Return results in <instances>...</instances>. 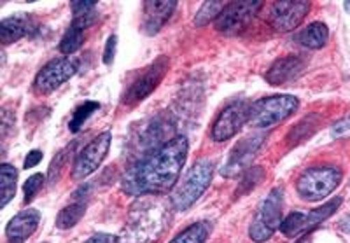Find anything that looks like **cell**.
I'll use <instances>...</instances> for the list:
<instances>
[{
	"instance_id": "cell-26",
	"label": "cell",
	"mask_w": 350,
	"mask_h": 243,
	"mask_svg": "<svg viewBox=\"0 0 350 243\" xmlns=\"http://www.w3.org/2000/svg\"><path fill=\"white\" fill-rule=\"evenodd\" d=\"M262 177H265V170H262L261 167L249 168V170H247L242 177H240L239 189H237V192H235V198L237 196L240 198V196L247 195V192H251L252 189H256V186L261 182Z\"/></svg>"
},
{
	"instance_id": "cell-18",
	"label": "cell",
	"mask_w": 350,
	"mask_h": 243,
	"mask_svg": "<svg viewBox=\"0 0 350 243\" xmlns=\"http://www.w3.org/2000/svg\"><path fill=\"white\" fill-rule=\"evenodd\" d=\"M296 40L303 48L308 49H323L329 40V28L323 21H315L305 27L301 32L296 35Z\"/></svg>"
},
{
	"instance_id": "cell-3",
	"label": "cell",
	"mask_w": 350,
	"mask_h": 243,
	"mask_svg": "<svg viewBox=\"0 0 350 243\" xmlns=\"http://www.w3.org/2000/svg\"><path fill=\"white\" fill-rule=\"evenodd\" d=\"M214 163L211 160H200L193 165L179 186H175L172 192L170 203L175 210H187L202 198V195L207 191L214 179Z\"/></svg>"
},
{
	"instance_id": "cell-21",
	"label": "cell",
	"mask_w": 350,
	"mask_h": 243,
	"mask_svg": "<svg viewBox=\"0 0 350 243\" xmlns=\"http://www.w3.org/2000/svg\"><path fill=\"white\" fill-rule=\"evenodd\" d=\"M280 233L287 238H298V236L308 233V219L305 212H293L280 224Z\"/></svg>"
},
{
	"instance_id": "cell-15",
	"label": "cell",
	"mask_w": 350,
	"mask_h": 243,
	"mask_svg": "<svg viewBox=\"0 0 350 243\" xmlns=\"http://www.w3.org/2000/svg\"><path fill=\"white\" fill-rule=\"evenodd\" d=\"M40 223V214L36 208H27L12 217L5 226V238L9 243H25L36 233Z\"/></svg>"
},
{
	"instance_id": "cell-23",
	"label": "cell",
	"mask_w": 350,
	"mask_h": 243,
	"mask_svg": "<svg viewBox=\"0 0 350 243\" xmlns=\"http://www.w3.org/2000/svg\"><path fill=\"white\" fill-rule=\"evenodd\" d=\"M208 233H211V226L207 223H196L179 233L170 243H205Z\"/></svg>"
},
{
	"instance_id": "cell-28",
	"label": "cell",
	"mask_w": 350,
	"mask_h": 243,
	"mask_svg": "<svg viewBox=\"0 0 350 243\" xmlns=\"http://www.w3.org/2000/svg\"><path fill=\"white\" fill-rule=\"evenodd\" d=\"M72 149H74V147H67V149H64V151H62L60 154L55 156V160H53V163L49 165V171H48L49 184H55L56 179L60 177L62 170H64V167H65V165H67L68 156L72 154Z\"/></svg>"
},
{
	"instance_id": "cell-25",
	"label": "cell",
	"mask_w": 350,
	"mask_h": 243,
	"mask_svg": "<svg viewBox=\"0 0 350 243\" xmlns=\"http://www.w3.org/2000/svg\"><path fill=\"white\" fill-rule=\"evenodd\" d=\"M98 109H100L98 102H84V104H81L79 107L74 111V114H72L70 117V123H68L70 132L72 133L79 132L81 126H83V124L90 119V116H92L93 112H96Z\"/></svg>"
},
{
	"instance_id": "cell-11",
	"label": "cell",
	"mask_w": 350,
	"mask_h": 243,
	"mask_svg": "<svg viewBox=\"0 0 350 243\" xmlns=\"http://www.w3.org/2000/svg\"><path fill=\"white\" fill-rule=\"evenodd\" d=\"M111 144L112 133L104 132L100 133L98 137H95L90 144L84 145V149L76 158L74 168H72V179L84 180L86 177L95 173L100 165H102V161L105 160V156H107L109 149H111Z\"/></svg>"
},
{
	"instance_id": "cell-33",
	"label": "cell",
	"mask_w": 350,
	"mask_h": 243,
	"mask_svg": "<svg viewBox=\"0 0 350 243\" xmlns=\"http://www.w3.org/2000/svg\"><path fill=\"white\" fill-rule=\"evenodd\" d=\"M338 227H340V229H342V231L350 233V217H347V219H343L342 223L338 224Z\"/></svg>"
},
{
	"instance_id": "cell-19",
	"label": "cell",
	"mask_w": 350,
	"mask_h": 243,
	"mask_svg": "<svg viewBox=\"0 0 350 243\" xmlns=\"http://www.w3.org/2000/svg\"><path fill=\"white\" fill-rule=\"evenodd\" d=\"M319 124H321V116L319 114H310L305 116L298 124L291 128L289 135H287V144L291 147H296L298 144L305 142L306 139H310L315 132H317Z\"/></svg>"
},
{
	"instance_id": "cell-22",
	"label": "cell",
	"mask_w": 350,
	"mask_h": 243,
	"mask_svg": "<svg viewBox=\"0 0 350 243\" xmlns=\"http://www.w3.org/2000/svg\"><path fill=\"white\" fill-rule=\"evenodd\" d=\"M0 180H2V208H4L16 195L18 170L12 165L4 163L0 167Z\"/></svg>"
},
{
	"instance_id": "cell-10",
	"label": "cell",
	"mask_w": 350,
	"mask_h": 243,
	"mask_svg": "<svg viewBox=\"0 0 350 243\" xmlns=\"http://www.w3.org/2000/svg\"><path fill=\"white\" fill-rule=\"evenodd\" d=\"M168 68H170V60H168L167 56H158V58H156L148 68H144L142 74L131 83L128 91L124 93L123 104L137 105L139 102L148 98L152 91H156L159 83L163 81L165 74L168 72Z\"/></svg>"
},
{
	"instance_id": "cell-27",
	"label": "cell",
	"mask_w": 350,
	"mask_h": 243,
	"mask_svg": "<svg viewBox=\"0 0 350 243\" xmlns=\"http://www.w3.org/2000/svg\"><path fill=\"white\" fill-rule=\"evenodd\" d=\"M44 182H46V177L42 175V173H33V175H30L27 179V182H25L23 186V201L25 203H30L33 198H36L37 195L40 192V189H42Z\"/></svg>"
},
{
	"instance_id": "cell-13",
	"label": "cell",
	"mask_w": 350,
	"mask_h": 243,
	"mask_svg": "<svg viewBox=\"0 0 350 243\" xmlns=\"http://www.w3.org/2000/svg\"><path fill=\"white\" fill-rule=\"evenodd\" d=\"M249 111H251V105L247 102H233L224 107V111H221L217 119L214 121L211 132L212 139L215 142H226L233 139L249 121Z\"/></svg>"
},
{
	"instance_id": "cell-8",
	"label": "cell",
	"mask_w": 350,
	"mask_h": 243,
	"mask_svg": "<svg viewBox=\"0 0 350 243\" xmlns=\"http://www.w3.org/2000/svg\"><path fill=\"white\" fill-rule=\"evenodd\" d=\"M262 2L259 0H243V2H230L226 4L221 16L215 20V30L224 35H239L245 32L249 25L254 21L261 11Z\"/></svg>"
},
{
	"instance_id": "cell-7",
	"label": "cell",
	"mask_w": 350,
	"mask_h": 243,
	"mask_svg": "<svg viewBox=\"0 0 350 243\" xmlns=\"http://www.w3.org/2000/svg\"><path fill=\"white\" fill-rule=\"evenodd\" d=\"M267 133L265 132H256L251 135L243 137L235 147L231 149L230 156H228L226 165L221 170V175L226 179H237L242 177L249 168H251L252 161L261 151L262 144L267 142Z\"/></svg>"
},
{
	"instance_id": "cell-4",
	"label": "cell",
	"mask_w": 350,
	"mask_h": 243,
	"mask_svg": "<svg viewBox=\"0 0 350 243\" xmlns=\"http://www.w3.org/2000/svg\"><path fill=\"white\" fill-rule=\"evenodd\" d=\"M299 100L293 95H271L261 98L251 105L249 111V121L252 128H268L282 123L287 117L293 116L298 111Z\"/></svg>"
},
{
	"instance_id": "cell-16",
	"label": "cell",
	"mask_w": 350,
	"mask_h": 243,
	"mask_svg": "<svg viewBox=\"0 0 350 243\" xmlns=\"http://www.w3.org/2000/svg\"><path fill=\"white\" fill-rule=\"evenodd\" d=\"M305 68L306 63L303 58H299L296 55H287L273 61V65H271L270 70L267 72L265 79L271 86H282V84L298 79L305 72Z\"/></svg>"
},
{
	"instance_id": "cell-2",
	"label": "cell",
	"mask_w": 350,
	"mask_h": 243,
	"mask_svg": "<svg viewBox=\"0 0 350 243\" xmlns=\"http://www.w3.org/2000/svg\"><path fill=\"white\" fill-rule=\"evenodd\" d=\"M172 205V203H170ZM168 205V207H170ZM163 199L144 198L133 205L120 243H152L170 223V210Z\"/></svg>"
},
{
	"instance_id": "cell-32",
	"label": "cell",
	"mask_w": 350,
	"mask_h": 243,
	"mask_svg": "<svg viewBox=\"0 0 350 243\" xmlns=\"http://www.w3.org/2000/svg\"><path fill=\"white\" fill-rule=\"evenodd\" d=\"M84 243H120V238L107 235V233H98V235H93L92 238H88Z\"/></svg>"
},
{
	"instance_id": "cell-20",
	"label": "cell",
	"mask_w": 350,
	"mask_h": 243,
	"mask_svg": "<svg viewBox=\"0 0 350 243\" xmlns=\"http://www.w3.org/2000/svg\"><path fill=\"white\" fill-rule=\"evenodd\" d=\"M84 214H86V199H77L68 207H65L64 210H60V214L56 216V227L62 231L70 229L83 219Z\"/></svg>"
},
{
	"instance_id": "cell-29",
	"label": "cell",
	"mask_w": 350,
	"mask_h": 243,
	"mask_svg": "<svg viewBox=\"0 0 350 243\" xmlns=\"http://www.w3.org/2000/svg\"><path fill=\"white\" fill-rule=\"evenodd\" d=\"M331 135L334 139H342V137L350 135V117H343L338 123H334L331 128Z\"/></svg>"
},
{
	"instance_id": "cell-30",
	"label": "cell",
	"mask_w": 350,
	"mask_h": 243,
	"mask_svg": "<svg viewBox=\"0 0 350 243\" xmlns=\"http://www.w3.org/2000/svg\"><path fill=\"white\" fill-rule=\"evenodd\" d=\"M116 46H118V37L111 35L107 39V44H105V49H104V58H102L105 65H111L112 61H114Z\"/></svg>"
},
{
	"instance_id": "cell-9",
	"label": "cell",
	"mask_w": 350,
	"mask_h": 243,
	"mask_svg": "<svg viewBox=\"0 0 350 243\" xmlns=\"http://www.w3.org/2000/svg\"><path fill=\"white\" fill-rule=\"evenodd\" d=\"M77 70H79V60L74 56L55 58L40 68L33 81V89L39 95H49L76 76Z\"/></svg>"
},
{
	"instance_id": "cell-24",
	"label": "cell",
	"mask_w": 350,
	"mask_h": 243,
	"mask_svg": "<svg viewBox=\"0 0 350 243\" xmlns=\"http://www.w3.org/2000/svg\"><path fill=\"white\" fill-rule=\"evenodd\" d=\"M226 4L221 2V0H212V2H203L200 11L196 12L195 16V25L196 27H205L211 21H215L219 16H221V12L224 11Z\"/></svg>"
},
{
	"instance_id": "cell-34",
	"label": "cell",
	"mask_w": 350,
	"mask_h": 243,
	"mask_svg": "<svg viewBox=\"0 0 350 243\" xmlns=\"http://www.w3.org/2000/svg\"><path fill=\"white\" fill-rule=\"evenodd\" d=\"M343 8H345V11L350 14V2H345V4H343Z\"/></svg>"
},
{
	"instance_id": "cell-6",
	"label": "cell",
	"mask_w": 350,
	"mask_h": 243,
	"mask_svg": "<svg viewBox=\"0 0 350 243\" xmlns=\"http://www.w3.org/2000/svg\"><path fill=\"white\" fill-rule=\"evenodd\" d=\"M342 170L333 167H317L303 171L296 182V191L303 199L321 201L327 198L342 182Z\"/></svg>"
},
{
	"instance_id": "cell-1",
	"label": "cell",
	"mask_w": 350,
	"mask_h": 243,
	"mask_svg": "<svg viewBox=\"0 0 350 243\" xmlns=\"http://www.w3.org/2000/svg\"><path fill=\"white\" fill-rule=\"evenodd\" d=\"M189 144L184 135L172 137L161 147L131 163L123 175V191L131 196H154L177 186Z\"/></svg>"
},
{
	"instance_id": "cell-14",
	"label": "cell",
	"mask_w": 350,
	"mask_h": 243,
	"mask_svg": "<svg viewBox=\"0 0 350 243\" xmlns=\"http://www.w3.org/2000/svg\"><path fill=\"white\" fill-rule=\"evenodd\" d=\"M175 8H177L175 0H148V2H144V32L148 33V35H156L165 27V23L170 20Z\"/></svg>"
},
{
	"instance_id": "cell-31",
	"label": "cell",
	"mask_w": 350,
	"mask_h": 243,
	"mask_svg": "<svg viewBox=\"0 0 350 243\" xmlns=\"http://www.w3.org/2000/svg\"><path fill=\"white\" fill-rule=\"evenodd\" d=\"M40 160H42V151H39V149H33V151L28 152L27 158H25L23 168L25 170H28V168L37 167V165L40 163Z\"/></svg>"
},
{
	"instance_id": "cell-5",
	"label": "cell",
	"mask_w": 350,
	"mask_h": 243,
	"mask_svg": "<svg viewBox=\"0 0 350 243\" xmlns=\"http://www.w3.org/2000/svg\"><path fill=\"white\" fill-rule=\"evenodd\" d=\"M282 199L284 191L280 188H273L270 195L262 199L256 212L254 220L249 227V238L256 243H262L270 240L282 224Z\"/></svg>"
},
{
	"instance_id": "cell-17",
	"label": "cell",
	"mask_w": 350,
	"mask_h": 243,
	"mask_svg": "<svg viewBox=\"0 0 350 243\" xmlns=\"http://www.w3.org/2000/svg\"><path fill=\"white\" fill-rule=\"evenodd\" d=\"M33 30V21L28 14H14L0 21V42L2 46L12 44L23 39Z\"/></svg>"
},
{
	"instance_id": "cell-12",
	"label": "cell",
	"mask_w": 350,
	"mask_h": 243,
	"mask_svg": "<svg viewBox=\"0 0 350 243\" xmlns=\"http://www.w3.org/2000/svg\"><path fill=\"white\" fill-rule=\"evenodd\" d=\"M310 2L306 0H282L275 2L268 11V23L275 32L286 33L295 30L310 11Z\"/></svg>"
}]
</instances>
